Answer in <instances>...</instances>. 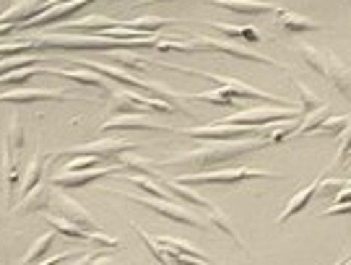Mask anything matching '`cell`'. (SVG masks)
Segmentation results:
<instances>
[{
  "label": "cell",
  "mask_w": 351,
  "mask_h": 265,
  "mask_svg": "<svg viewBox=\"0 0 351 265\" xmlns=\"http://www.w3.org/2000/svg\"><path fill=\"white\" fill-rule=\"evenodd\" d=\"M320 216H351V203H343V205H330V208H326Z\"/></svg>",
  "instance_id": "7bdbcfd3"
},
{
  "label": "cell",
  "mask_w": 351,
  "mask_h": 265,
  "mask_svg": "<svg viewBox=\"0 0 351 265\" xmlns=\"http://www.w3.org/2000/svg\"><path fill=\"white\" fill-rule=\"evenodd\" d=\"M110 58H112L114 63H120L123 65V68H133V71H136V68H146V65H151V60H146V58H143V55H136V52H130V50H112L110 52Z\"/></svg>",
  "instance_id": "8d00e7d4"
},
{
  "label": "cell",
  "mask_w": 351,
  "mask_h": 265,
  "mask_svg": "<svg viewBox=\"0 0 351 265\" xmlns=\"http://www.w3.org/2000/svg\"><path fill=\"white\" fill-rule=\"evenodd\" d=\"M29 50H37L34 47V39H11V42H0V55H8V52H16V55H24Z\"/></svg>",
  "instance_id": "f35d334b"
},
{
  "label": "cell",
  "mask_w": 351,
  "mask_h": 265,
  "mask_svg": "<svg viewBox=\"0 0 351 265\" xmlns=\"http://www.w3.org/2000/svg\"><path fill=\"white\" fill-rule=\"evenodd\" d=\"M104 195H123L125 201L136 203V205H143L146 211L151 214L162 216V218H169V221H175V224H182V227H190V229H206L198 216L188 211V208H182V205H175V203L164 201V198H141V195H130V192H117V190H101Z\"/></svg>",
  "instance_id": "52a82bcc"
},
{
  "label": "cell",
  "mask_w": 351,
  "mask_h": 265,
  "mask_svg": "<svg viewBox=\"0 0 351 265\" xmlns=\"http://www.w3.org/2000/svg\"><path fill=\"white\" fill-rule=\"evenodd\" d=\"M91 3H97V0H58V3H52L45 13H39L37 18H32V21H26V24H21V26H16V29L32 31V29H45V26L58 24V21L63 24L68 16H73L75 11H81L84 5H91Z\"/></svg>",
  "instance_id": "7c38bea8"
},
{
  "label": "cell",
  "mask_w": 351,
  "mask_h": 265,
  "mask_svg": "<svg viewBox=\"0 0 351 265\" xmlns=\"http://www.w3.org/2000/svg\"><path fill=\"white\" fill-rule=\"evenodd\" d=\"M123 21H117L112 16H99V13H94V16H86V18H78V21H65L60 24V29H91V31H104V29H114V26H120Z\"/></svg>",
  "instance_id": "4316f807"
},
{
  "label": "cell",
  "mask_w": 351,
  "mask_h": 265,
  "mask_svg": "<svg viewBox=\"0 0 351 265\" xmlns=\"http://www.w3.org/2000/svg\"><path fill=\"white\" fill-rule=\"evenodd\" d=\"M156 52H219V55H226V58H234V60H247V63H258V65H274L278 71H287V65H281L278 60L268 58L258 50H242L237 45H229V42H221V39L213 37H203V34H193L190 39H180V37H169V39H159L154 45Z\"/></svg>",
  "instance_id": "7a4b0ae2"
},
{
  "label": "cell",
  "mask_w": 351,
  "mask_h": 265,
  "mask_svg": "<svg viewBox=\"0 0 351 265\" xmlns=\"http://www.w3.org/2000/svg\"><path fill=\"white\" fill-rule=\"evenodd\" d=\"M112 130H151V133H175V127H167L154 123L143 114H114L112 120L101 123L99 133H112Z\"/></svg>",
  "instance_id": "2e32d148"
},
{
  "label": "cell",
  "mask_w": 351,
  "mask_h": 265,
  "mask_svg": "<svg viewBox=\"0 0 351 265\" xmlns=\"http://www.w3.org/2000/svg\"><path fill=\"white\" fill-rule=\"evenodd\" d=\"M45 73V68H39V65H29V68H16V71H11V73H5V76H0V86H21V84H26L29 78L34 76H42Z\"/></svg>",
  "instance_id": "836d02e7"
},
{
  "label": "cell",
  "mask_w": 351,
  "mask_h": 265,
  "mask_svg": "<svg viewBox=\"0 0 351 265\" xmlns=\"http://www.w3.org/2000/svg\"><path fill=\"white\" fill-rule=\"evenodd\" d=\"M182 99H193V101H206V104H213V107H226V110H234L237 112L239 110V101L232 99V97H226V94H221V91H206V94H182Z\"/></svg>",
  "instance_id": "f546056e"
},
{
  "label": "cell",
  "mask_w": 351,
  "mask_h": 265,
  "mask_svg": "<svg viewBox=\"0 0 351 265\" xmlns=\"http://www.w3.org/2000/svg\"><path fill=\"white\" fill-rule=\"evenodd\" d=\"M265 146H271L265 138H255V140H206L201 149H193V151H182L175 153L169 159H162V162H154L156 166H190L195 172H211V169H219V166L234 162L239 156H250V153L263 151Z\"/></svg>",
  "instance_id": "6da1fadb"
},
{
  "label": "cell",
  "mask_w": 351,
  "mask_h": 265,
  "mask_svg": "<svg viewBox=\"0 0 351 265\" xmlns=\"http://www.w3.org/2000/svg\"><path fill=\"white\" fill-rule=\"evenodd\" d=\"M50 208L52 214L63 216L65 221H71V224H75V227L86 229V231H101L99 224H97V218L88 214V208H84L78 201H73V198H68V195H52L50 198Z\"/></svg>",
  "instance_id": "8fae6325"
},
{
  "label": "cell",
  "mask_w": 351,
  "mask_h": 265,
  "mask_svg": "<svg viewBox=\"0 0 351 265\" xmlns=\"http://www.w3.org/2000/svg\"><path fill=\"white\" fill-rule=\"evenodd\" d=\"M351 114H341V117H328L323 125L315 130L313 136H330V138H339L341 133L346 130V125H349Z\"/></svg>",
  "instance_id": "d590c367"
},
{
  "label": "cell",
  "mask_w": 351,
  "mask_h": 265,
  "mask_svg": "<svg viewBox=\"0 0 351 265\" xmlns=\"http://www.w3.org/2000/svg\"><path fill=\"white\" fill-rule=\"evenodd\" d=\"M47 218V224H50V229H55L60 237H68V240H81V242H94V244H101V247H110V250H114V247H120V242L114 240V237H110V234H104V231H86V229L75 227V224H71V221H65L63 216L58 214H47L45 216Z\"/></svg>",
  "instance_id": "30bf717a"
},
{
  "label": "cell",
  "mask_w": 351,
  "mask_h": 265,
  "mask_svg": "<svg viewBox=\"0 0 351 265\" xmlns=\"http://www.w3.org/2000/svg\"><path fill=\"white\" fill-rule=\"evenodd\" d=\"M73 63L78 65V68H86V71H94V73H99V76L110 78V81H117V84H123V86H128V88H143V91H151V94H156L159 99L175 101L177 97H182L180 91H172V88L159 84V81H143V78L133 76L130 71L117 68V65H107V63H101V60H81V58H73Z\"/></svg>",
  "instance_id": "8992f818"
},
{
  "label": "cell",
  "mask_w": 351,
  "mask_h": 265,
  "mask_svg": "<svg viewBox=\"0 0 351 265\" xmlns=\"http://www.w3.org/2000/svg\"><path fill=\"white\" fill-rule=\"evenodd\" d=\"M289 81L294 84V88H297V94H300V107H302V112L304 114H310V112H315V110H320L326 101L320 99L317 94H315L313 88L310 86H304L300 78H294V76H289Z\"/></svg>",
  "instance_id": "4dcf8cb0"
},
{
  "label": "cell",
  "mask_w": 351,
  "mask_h": 265,
  "mask_svg": "<svg viewBox=\"0 0 351 265\" xmlns=\"http://www.w3.org/2000/svg\"><path fill=\"white\" fill-rule=\"evenodd\" d=\"M75 97L65 94L63 88H13V91H3L0 101L5 104H37V101H73Z\"/></svg>",
  "instance_id": "5bb4252c"
},
{
  "label": "cell",
  "mask_w": 351,
  "mask_h": 265,
  "mask_svg": "<svg viewBox=\"0 0 351 265\" xmlns=\"http://www.w3.org/2000/svg\"><path fill=\"white\" fill-rule=\"evenodd\" d=\"M151 3H164V0H151ZM213 5H216V3H221V0H211Z\"/></svg>",
  "instance_id": "f6af8a7d"
},
{
  "label": "cell",
  "mask_w": 351,
  "mask_h": 265,
  "mask_svg": "<svg viewBox=\"0 0 351 265\" xmlns=\"http://www.w3.org/2000/svg\"><path fill=\"white\" fill-rule=\"evenodd\" d=\"M333 265H346V257H341L339 263H333Z\"/></svg>",
  "instance_id": "bcb514c9"
},
{
  "label": "cell",
  "mask_w": 351,
  "mask_h": 265,
  "mask_svg": "<svg viewBox=\"0 0 351 265\" xmlns=\"http://www.w3.org/2000/svg\"><path fill=\"white\" fill-rule=\"evenodd\" d=\"M138 149V143L125 138H99L91 140V143H84V146H71L60 153L63 156H97V159H114V156H123V153H130Z\"/></svg>",
  "instance_id": "9c48e42d"
},
{
  "label": "cell",
  "mask_w": 351,
  "mask_h": 265,
  "mask_svg": "<svg viewBox=\"0 0 351 265\" xmlns=\"http://www.w3.org/2000/svg\"><path fill=\"white\" fill-rule=\"evenodd\" d=\"M88 265H117V263H114L112 253H94L91 260H88Z\"/></svg>",
  "instance_id": "b9f144b4"
},
{
  "label": "cell",
  "mask_w": 351,
  "mask_h": 265,
  "mask_svg": "<svg viewBox=\"0 0 351 265\" xmlns=\"http://www.w3.org/2000/svg\"><path fill=\"white\" fill-rule=\"evenodd\" d=\"M274 16H276L278 29L291 31V34H300V31H326V24L315 21V18H310V16H302V13L287 11V8H278Z\"/></svg>",
  "instance_id": "e0dca14e"
},
{
  "label": "cell",
  "mask_w": 351,
  "mask_h": 265,
  "mask_svg": "<svg viewBox=\"0 0 351 265\" xmlns=\"http://www.w3.org/2000/svg\"><path fill=\"white\" fill-rule=\"evenodd\" d=\"M45 73H50V76L68 78V81H73V84H81V86L99 88V91H104V94H110V91H112V88H110V84L104 81V76L94 73V71H86V68H78V71H68V68H45Z\"/></svg>",
  "instance_id": "d6986e66"
},
{
  "label": "cell",
  "mask_w": 351,
  "mask_h": 265,
  "mask_svg": "<svg viewBox=\"0 0 351 265\" xmlns=\"http://www.w3.org/2000/svg\"><path fill=\"white\" fill-rule=\"evenodd\" d=\"M123 175V166L110 164V166H94V169H84V172H63V175H55L50 179L52 188H63V190H75V188H86L91 182H97L101 177H117Z\"/></svg>",
  "instance_id": "4fadbf2b"
},
{
  "label": "cell",
  "mask_w": 351,
  "mask_h": 265,
  "mask_svg": "<svg viewBox=\"0 0 351 265\" xmlns=\"http://www.w3.org/2000/svg\"><path fill=\"white\" fill-rule=\"evenodd\" d=\"M149 110V99L138 97V94H130V91H110V99H107V112L110 114H138Z\"/></svg>",
  "instance_id": "ac0fdd59"
},
{
  "label": "cell",
  "mask_w": 351,
  "mask_h": 265,
  "mask_svg": "<svg viewBox=\"0 0 351 265\" xmlns=\"http://www.w3.org/2000/svg\"><path fill=\"white\" fill-rule=\"evenodd\" d=\"M343 203H351V188H343L336 192V203L333 205H343Z\"/></svg>",
  "instance_id": "ee69618b"
},
{
  "label": "cell",
  "mask_w": 351,
  "mask_h": 265,
  "mask_svg": "<svg viewBox=\"0 0 351 265\" xmlns=\"http://www.w3.org/2000/svg\"><path fill=\"white\" fill-rule=\"evenodd\" d=\"M123 166L130 169L133 175H143V177H156V164L143 159V156H136V153H123Z\"/></svg>",
  "instance_id": "e575fe53"
},
{
  "label": "cell",
  "mask_w": 351,
  "mask_h": 265,
  "mask_svg": "<svg viewBox=\"0 0 351 265\" xmlns=\"http://www.w3.org/2000/svg\"><path fill=\"white\" fill-rule=\"evenodd\" d=\"M328 117H330V107L328 104H323L320 110H315V112H310V114H304L300 120V125H297V130H294V136H313L317 127L326 123ZM291 136V138H294Z\"/></svg>",
  "instance_id": "83f0119b"
},
{
  "label": "cell",
  "mask_w": 351,
  "mask_h": 265,
  "mask_svg": "<svg viewBox=\"0 0 351 265\" xmlns=\"http://www.w3.org/2000/svg\"><path fill=\"white\" fill-rule=\"evenodd\" d=\"M346 188H351V177H349V179H346Z\"/></svg>",
  "instance_id": "7dc6e473"
},
{
  "label": "cell",
  "mask_w": 351,
  "mask_h": 265,
  "mask_svg": "<svg viewBox=\"0 0 351 265\" xmlns=\"http://www.w3.org/2000/svg\"><path fill=\"white\" fill-rule=\"evenodd\" d=\"M71 257H81V253H78V250H65V253L55 255V257H45V260H39L37 265H60V263H65V260H71Z\"/></svg>",
  "instance_id": "60d3db41"
},
{
  "label": "cell",
  "mask_w": 351,
  "mask_h": 265,
  "mask_svg": "<svg viewBox=\"0 0 351 265\" xmlns=\"http://www.w3.org/2000/svg\"><path fill=\"white\" fill-rule=\"evenodd\" d=\"M175 24H180L177 18H162V16H138V18L123 21L125 29H136V31H143V34H156V31H162L164 26Z\"/></svg>",
  "instance_id": "484cf974"
},
{
  "label": "cell",
  "mask_w": 351,
  "mask_h": 265,
  "mask_svg": "<svg viewBox=\"0 0 351 265\" xmlns=\"http://www.w3.org/2000/svg\"><path fill=\"white\" fill-rule=\"evenodd\" d=\"M45 166H47V156L39 151L32 156V162L26 164L24 169V177H21V188H19V195H26L32 188H37L39 182H42V175H45Z\"/></svg>",
  "instance_id": "cb8c5ba5"
},
{
  "label": "cell",
  "mask_w": 351,
  "mask_h": 265,
  "mask_svg": "<svg viewBox=\"0 0 351 265\" xmlns=\"http://www.w3.org/2000/svg\"><path fill=\"white\" fill-rule=\"evenodd\" d=\"M216 5L232 13H242V16H268L281 8L278 3H265V0H221Z\"/></svg>",
  "instance_id": "44dd1931"
},
{
  "label": "cell",
  "mask_w": 351,
  "mask_h": 265,
  "mask_svg": "<svg viewBox=\"0 0 351 265\" xmlns=\"http://www.w3.org/2000/svg\"><path fill=\"white\" fill-rule=\"evenodd\" d=\"M326 175H328V169H323L320 175L315 177L313 182H307L304 188H300L291 198H289V203L284 205V211H281V216L276 218V224L278 227H284L291 216H297L300 211H304L307 205H310V201L313 198H317V192H320V185H323V179H326Z\"/></svg>",
  "instance_id": "9a60e30c"
},
{
  "label": "cell",
  "mask_w": 351,
  "mask_h": 265,
  "mask_svg": "<svg viewBox=\"0 0 351 265\" xmlns=\"http://www.w3.org/2000/svg\"><path fill=\"white\" fill-rule=\"evenodd\" d=\"M208 224L219 229L221 234H226V237H229V240L234 242V244H237V247H239V250H242L245 255H250V247H247V242H245L242 237H239V231L234 229V224L229 221V216H226L224 211H221V208H216L213 203H211V208H208Z\"/></svg>",
  "instance_id": "7402d4cb"
},
{
  "label": "cell",
  "mask_w": 351,
  "mask_h": 265,
  "mask_svg": "<svg viewBox=\"0 0 351 265\" xmlns=\"http://www.w3.org/2000/svg\"><path fill=\"white\" fill-rule=\"evenodd\" d=\"M159 68L164 71H180V73H190V76H201V78H208L216 84V91H221L226 97H232V99H252V101H265V104H281V107H287V104H294V101L289 99H281L276 94H268V91H261V88L250 86V84H245V81H239L234 76H221V73H206V71H190V68H180V65H167V63H159Z\"/></svg>",
  "instance_id": "277c9868"
},
{
  "label": "cell",
  "mask_w": 351,
  "mask_h": 265,
  "mask_svg": "<svg viewBox=\"0 0 351 265\" xmlns=\"http://www.w3.org/2000/svg\"><path fill=\"white\" fill-rule=\"evenodd\" d=\"M159 182L164 185V190L169 192V198H177V201H185L190 203V205H195V208H211V201H206V198H201L198 192L193 188H188V185H180V182H175V179H162L159 177Z\"/></svg>",
  "instance_id": "603a6c76"
},
{
  "label": "cell",
  "mask_w": 351,
  "mask_h": 265,
  "mask_svg": "<svg viewBox=\"0 0 351 265\" xmlns=\"http://www.w3.org/2000/svg\"><path fill=\"white\" fill-rule=\"evenodd\" d=\"M94 166H99V159H97V156H78V159L65 164L63 172H84V169H94Z\"/></svg>",
  "instance_id": "ab89813d"
},
{
  "label": "cell",
  "mask_w": 351,
  "mask_h": 265,
  "mask_svg": "<svg viewBox=\"0 0 351 265\" xmlns=\"http://www.w3.org/2000/svg\"><path fill=\"white\" fill-rule=\"evenodd\" d=\"M45 60V55H32V52H24V55H11V58H3L0 60V76L11 73L16 68H29V65H39Z\"/></svg>",
  "instance_id": "d6a6232c"
},
{
  "label": "cell",
  "mask_w": 351,
  "mask_h": 265,
  "mask_svg": "<svg viewBox=\"0 0 351 265\" xmlns=\"http://www.w3.org/2000/svg\"><path fill=\"white\" fill-rule=\"evenodd\" d=\"M250 179H287V175L278 172H265V169H255V166H234V169H211L203 175H180L175 182L188 185V188H198V185H239V182H250Z\"/></svg>",
  "instance_id": "5b68a950"
},
{
  "label": "cell",
  "mask_w": 351,
  "mask_h": 265,
  "mask_svg": "<svg viewBox=\"0 0 351 265\" xmlns=\"http://www.w3.org/2000/svg\"><path fill=\"white\" fill-rule=\"evenodd\" d=\"M50 198H52V192L47 190V185L39 182L37 188H32L26 195H21V201H19V205H16L13 211L21 216H32V214H39V211H47V208H50Z\"/></svg>",
  "instance_id": "ffe728a7"
},
{
  "label": "cell",
  "mask_w": 351,
  "mask_h": 265,
  "mask_svg": "<svg viewBox=\"0 0 351 265\" xmlns=\"http://www.w3.org/2000/svg\"><path fill=\"white\" fill-rule=\"evenodd\" d=\"M346 265H351V257H346Z\"/></svg>",
  "instance_id": "c3c4849f"
},
{
  "label": "cell",
  "mask_w": 351,
  "mask_h": 265,
  "mask_svg": "<svg viewBox=\"0 0 351 265\" xmlns=\"http://www.w3.org/2000/svg\"><path fill=\"white\" fill-rule=\"evenodd\" d=\"M182 136L195 138V140H255V138H265V127L213 123V125L188 127V130H182Z\"/></svg>",
  "instance_id": "ba28073f"
},
{
  "label": "cell",
  "mask_w": 351,
  "mask_h": 265,
  "mask_svg": "<svg viewBox=\"0 0 351 265\" xmlns=\"http://www.w3.org/2000/svg\"><path fill=\"white\" fill-rule=\"evenodd\" d=\"M206 26L221 31V34H226L229 39H242V42H250V45H261V42H263V37L258 34L255 26H234V24H226V21H208Z\"/></svg>",
  "instance_id": "d4e9b609"
},
{
  "label": "cell",
  "mask_w": 351,
  "mask_h": 265,
  "mask_svg": "<svg viewBox=\"0 0 351 265\" xmlns=\"http://www.w3.org/2000/svg\"><path fill=\"white\" fill-rule=\"evenodd\" d=\"M130 229H133V231L138 234L141 242L146 244V250H149L151 257H154L156 263H159V265H169V257H167V250H164L162 244L156 242V237H154V234H149V231H146V229H143V227H138V224H130Z\"/></svg>",
  "instance_id": "1f68e13d"
},
{
  "label": "cell",
  "mask_w": 351,
  "mask_h": 265,
  "mask_svg": "<svg viewBox=\"0 0 351 265\" xmlns=\"http://www.w3.org/2000/svg\"><path fill=\"white\" fill-rule=\"evenodd\" d=\"M300 55L302 60L310 65V71L317 73L326 84L336 88L341 99L351 101V65H346L339 55L328 50H320L310 42H300Z\"/></svg>",
  "instance_id": "3957f363"
},
{
  "label": "cell",
  "mask_w": 351,
  "mask_h": 265,
  "mask_svg": "<svg viewBox=\"0 0 351 265\" xmlns=\"http://www.w3.org/2000/svg\"><path fill=\"white\" fill-rule=\"evenodd\" d=\"M336 140H339V149H336L333 166H341V164H346V162H349V156H351V120H349V125H346V130H343Z\"/></svg>",
  "instance_id": "74e56055"
},
{
  "label": "cell",
  "mask_w": 351,
  "mask_h": 265,
  "mask_svg": "<svg viewBox=\"0 0 351 265\" xmlns=\"http://www.w3.org/2000/svg\"><path fill=\"white\" fill-rule=\"evenodd\" d=\"M55 237H58V231H55V229H52V231H45V234H42V237H39V240L26 250L24 265H37L39 260H45V255H47V250L52 247Z\"/></svg>",
  "instance_id": "f1b7e54d"
}]
</instances>
